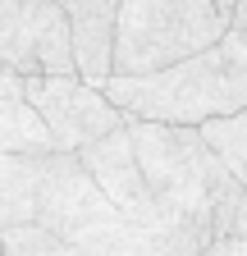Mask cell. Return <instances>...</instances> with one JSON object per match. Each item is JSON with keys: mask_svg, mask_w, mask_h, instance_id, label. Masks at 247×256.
Returning <instances> with one entry per match:
<instances>
[{"mask_svg": "<svg viewBox=\"0 0 247 256\" xmlns=\"http://www.w3.org/2000/svg\"><path fill=\"white\" fill-rule=\"evenodd\" d=\"M0 69L18 78L78 74L69 14L55 0H0Z\"/></svg>", "mask_w": 247, "mask_h": 256, "instance_id": "277c9868", "label": "cell"}, {"mask_svg": "<svg viewBox=\"0 0 247 256\" xmlns=\"http://www.w3.org/2000/svg\"><path fill=\"white\" fill-rule=\"evenodd\" d=\"M23 96L42 114V124H46V133H50L60 156H78L92 142H101V138L119 133L128 124L110 106L106 87L87 82L78 74H69V78H23Z\"/></svg>", "mask_w": 247, "mask_h": 256, "instance_id": "5b68a950", "label": "cell"}, {"mask_svg": "<svg viewBox=\"0 0 247 256\" xmlns=\"http://www.w3.org/2000/svg\"><path fill=\"white\" fill-rule=\"evenodd\" d=\"M229 32L215 0H114V74L146 78L210 50Z\"/></svg>", "mask_w": 247, "mask_h": 256, "instance_id": "3957f363", "label": "cell"}, {"mask_svg": "<svg viewBox=\"0 0 247 256\" xmlns=\"http://www.w3.org/2000/svg\"><path fill=\"white\" fill-rule=\"evenodd\" d=\"M74 28V60L78 78L106 87L114 74V0H55Z\"/></svg>", "mask_w": 247, "mask_h": 256, "instance_id": "8992f818", "label": "cell"}, {"mask_svg": "<svg viewBox=\"0 0 247 256\" xmlns=\"http://www.w3.org/2000/svg\"><path fill=\"white\" fill-rule=\"evenodd\" d=\"M128 138H133L142 178L151 188V197H156V206L210 242V215L220 206L224 188L234 183V174L206 146V138L197 128L142 124V119H128Z\"/></svg>", "mask_w": 247, "mask_h": 256, "instance_id": "7a4b0ae2", "label": "cell"}, {"mask_svg": "<svg viewBox=\"0 0 247 256\" xmlns=\"http://www.w3.org/2000/svg\"><path fill=\"white\" fill-rule=\"evenodd\" d=\"M0 256H92L64 238H55L46 229H10V234H0Z\"/></svg>", "mask_w": 247, "mask_h": 256, "instance_id": "30bf717a", "label": "cell"}, {"mask_svg": "<svg viewBox=\"0 0 247 256\" xmlns=\"http://www.w3.org/2000/svg\"><path fill=\"white\" fill-rule=\"evenodd\" d=\"M229 28L247 32V0H238V5H234V14H229Z\"/></svg>", "mask_w": 247, "mask_h": 256, "instance_id": "8fae6325", "label": "cell"}, {"mask_svg": "<svg viewBox=\"0 0 247 256\" xmlns=\"http://www.w3.org/2000/svg\"><path fill=\"white\" fill-rule=\"evenodd\" d=\"M37 160L0 156V234L32 224V210H37Z\"/></svg>", "mask_w": 247, "mask_h": 256, "instance_id": "ba28073f", "label": "cell"}, {"mask_svg": "<svg viewBox=\"0 0 247 256\" xmlns=\"http://www.w3.org/2000/svg\"><path fill=\"white\" fill-rule=\"evenodd\" d=\"M197 133L206 138V146L215 156H220V165L247 188V110L229 114V119H215V124H202Z\"/></svg>", "mask_w": 247, "mask_h": 256, "instance_id": "9c48e42d", "label": "cell"}, {"mask_svg": "<svg viewBox=\"0 0 247 256\" xmlns=\"http://www.w3.org/2000/svg\"><path fill=\"white\" fill-rule=\"evenodd\" d=\"M106 96L124 119L202 128L247 110V32L229 28L210 50L146 78H106Z\"/></svg>", "mask_w": 247, "mask_h": 256, "instance_id": "6da1fadb", "label": "cell"}, {"mask_svg": "<svg viewBox=\"0 0 247 256\" xmlns=\"http://www.w3.org/2000/svg\"><path fill=\"white\" fill-rule=\"evenodd\" d=\"M215 5H220L224 14H234V5H238V0H215Z\"/></svg>", "mask_w": 247, "mask_h": 256, "instance_id": "7c38bea8", "label": "cell"}, {"mask_svg": "<svg viewBox=\"0 0 247 256\" xmlns=\"http://www.w3.org/2000/svg\"><path fill=\"white\" fill-rule=\"evenodd\" d=\"M0 156H18V160L55 156V142L42 114L23 96V78L10 69H0Z\"/></svg>", "mask_w": 247, "mask_h": 256, "instance_id": "52a82bcc", "label": "cell"}]
</instances>
